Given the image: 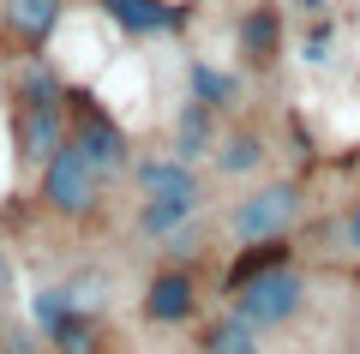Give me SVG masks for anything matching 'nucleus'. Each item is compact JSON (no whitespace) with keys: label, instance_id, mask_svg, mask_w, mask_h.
Wrapping results in <instances>:
<instances>
[{"label":"nucleus","instance_id":"4","mask_svg":"<svg viewBox=\"0 0 360 354\" xmlns=\"http://www.w3.org/2000/svg\"><path fill=\"white\" fill-rule=\"evenodd\" d=\"M66 108H72V139L90 151V163L103 168L108 180H127V168H132V139H127V127H120L115 114L90 96V90H66Z\"/></svg>","mask_w":360,"mask_h":354},{"label":"nucleus","instance_id":"7","mask_svg":"<svg viewBox=\"0 0 360 354\" xmlns=\"http://www.w3.org/2000/svg\"><path fill=\"white\" fill-rule=\"evenodd\" d=\"M66 0H0V37L18 42L25 54H42L49 37L60 30Z\"/></svg>","mask_w":360,"mask_h":354},{"label":"nucleus","instance_id":"13","mask_svg":"<svg viewBox=\"0 0 360 354\" xmlns=\"http://www.w3.org/2000/svg\"><path fill=\"white\" fill-rule=\"evenodd\" d=\"M108 25H120L127 37H168L180 25V6L168 0H96Z\"/></svg>","mask_w":360,"mask_h":354},{"label":"nucleus","instance_id":"10","mask_svg":"<svg viewBox=\"0 0 360 354\" xmlns=\"http://www.w3.org/2000/svg\"><path fill=\"white\" fill-rule=\"evenodd\" d=\"M264 163H270V139H264L258 127H229V132L217 139V151H210L217 180H240V187H252Z\"/></svg>","mask_w":360,"mask_h":354},{"label":"nucleus","instance_id":"2","mask_svg":"<svg viewBox=\"0 0 360 354\" xmlns=\"http://www.w3.org/2000/svg\"><path fill=\"white\" fill-rule=\"evenodd\" d=\"M103 192H108V175L90 163V151L78 139H66L60 151L37 168V204L54 222H90V216L103 210Z\"/></svg>","mask_w":360,"mask_h":354},{"label":"nucleus","instance_id":"12","mask_svg":"<svg viewBox=\"0 0 360 354\" xmlns=\"http://www.w3.org/2000/svg\"><path fill=\"white\" fill-rule=\"evenodd\" d=\"M205 210V192H180V198H139V216H132V234L139 241H168L174 228H186Z\"/></svg>","mask_w":360,"mask_h":354},{"label":"nucleus","instance_id":"9","mask_svg":"<svg viewBox=\"0 0 360 354\" xmlns=\"http://www.w3.org/2000/svg\"><path fill=\"white\" fill-rule=\"evenodd\" d=\"M132 192L139 198H180V192H205V180H198V168L186 163V156L162 151V156H139V163L127 168Z\"/></svg>","mask_w":360,"mask_h":354},{"label":"nucleus","instance_id":"3","mask_svg":"<svg viewBox=\"0 0 360 354\" xmlns=\"http://www.w3.org/2000/svg\"><path fill=\"white\" fill-rule=\"evenodd\" d=\"M229 312L246 318L252 330H288L307 312V277H300L295 265H276V270H264V277L240 282V289L229 294Z\"/></svg>","mask_w":360,"mask_h":354},{"label":"nucleus","instance_id":"20","mask_svg":"<svg viewBox=\"0 0 360 354\" xmlns=\"http://www.w3.org/2000/svg\"><path fill=\"white\" fill-rule=\"evenodd\" d=\"M336 241H342V253H348V258H360V198H348L342 222H336Z\"/></svg>","mask_w":360,"mask_h":354},{"label":"nucleus","instance_id":"23","mask_svg":"<svg viewBox=\"0 0 360 354\" xmlns=\"http://www.w3.org/2000/svg\"><path fill=\"white\" fill-rule=\"evenodd\" d=\"M0 66H6V54H0Z\"/></svg>","mask_w":360,"mask_h":354},{"label":"nucleus","instance_id":"18","mask_svg":"<svg viewBox=\"0 0 360 354\" xmlns=\"http://www.w3.org/2000/svg\"><path fill=\"white\" fill-rule=\"evenodd\" d=\"M66 312H78V301H72V289H66V282H54V289H37V294H30V324H37V336H49Z\"/></svg>","mask_w":360,"mask_h":354},{"label":"nucleus","instance_id":"14","mask_svg":"<svg viewBox=\"0 0 360 354\" xmlns=\"http://www.w3.org/2000/svg\"><path fill=\"white\" fill-rule=\"evenodd\" d=\"M42 342H49V354H108V330H103V318L84 312V306H78V312H66Z\"/></svg>","mask_w":360,"mask_h":354},{"label":"nucleus","instance_id":"6","mask_svg":"<svg viewBox=\"0 0 360 354\" xmlns=\"http://www.w3.org/2000/svg\"><path fill=\"white\" fill-rule=\"evenodd\" d=\"M144 318L150 324H162V330H174V324H193L198 318V277H193V265H162L150 282H144Z\"/></svg>","mask_w":360,"mask_h":354},{"label":"nucleus","instance_id":"22","mask_svg":"<svg viewBox=\"0 0 360 354\" xmlns=\"http://www.w3.org/2000/svg\"><path fill=\"white\" fill-rule=\"evenodd\" d=\"M354 354H360V336H354Z\"/></svg>","mask_w":360,"mask_h":354},{"label":"nucleus","instance_id":"1","mask_svg":"<svg viewBox=\"0 0 360 354\" xmlns=\"http://www.w3.org/2000/svg\"><path fill=\"white\" fill-rule=\"evenodd\" d=\"M307 222V187L300 180H252L240 198L222 210V234L234 246H258V241H288Z\"/></svg>","mask_w":360,"mask_h":354},{"label":"nucleus","instance_id":"16","mask_svg":"<svg viewBox=\"0 0 360 354\" xmlns=\"http://www.w3.org/2000/svg\"><path fill=\"white\" fill-rule=\"evenodd\" d=\"M186 96H198V102H210L217 114H229L234 102H240V78L234 72H217V66H205V61H186Z\"/></svg>","mask_w":360,"mask_h":354},{"label":"nucleus","instance_id":"15","mask_svg":"<svg viewBox=\"0 0 360 354\" xmlns=\"http://www.w3.org/2000/svg\"><path fill=\"white\" fill-rule=\"evenodd\" d=\"M276 265H295V246L288 241H258V246H240V258L229 265V277H222V289H240V282H252V277H264V270H276Z\"/></svg>","mask_w":360,"mask_h":354},{"label":"nucleus","instance_id":"21","mask_svg":"<svg viewBox=\"0 0 360 354\" xmlns=\"http://www.w3.org/2000/svg\"><path fill=\"white\" fill-rule=\"evenodd\" d=\"M0 301H13V258L0 253Z\"/></svg>","mask_w":360,"mask_h":354},{"label":"nucleus","instance_id":"11","mask_svg":"<svg viewBox=\"0 0 360 354\" xmlns=\"http://www.w3.org/2000/svg\"><path fill=\"white\" fill-rule=\"evenodd\" d=\"M217 139H222V114L210 108V102L186 96V102L174 108V139H168V151L186 156V163H205V156L217 151Z\"/></svg>","mask_w":360,"mask_h":354},{"label":"nucleus","instance_id":"17","mask_svg":"<svg viewBox=\"0 0 360 354\" xmlns=\"http://www.w3.org/2000/svg\"><path fill=\"white\" fill-rule=\"evenodd\" d=\"M205 354H264V348H258V330L229 312L217 324H205Z\"/></svg>","mask_w":360,"mask_h":354},{"label":"nucleus","instance_id":"19","mask_svg":"<svg viewBox=\"0 0 360 354\" xmlns=\"http://www.w3.org/2000/svg\"><path fill=\"white\" fill-rule=\"evenodd\" d=\"M198 253H205V228H198V216H193L186 228H174V234L162 241V265H193Z\"/></svg>","mask_w":360,"mask_h":354},{"label":"nucleus","instance_id":"5","mask_svg":"<svg viewBox=\"0 0 360 354\" xmlns=\"http://www.w3.org/2000/svg\"><path fill=\"white\" fill-rule=\"evenodd\" d=\"M66 139H72L66 96H42V102H18L13 108V144H18V163L25 168H42Z\"/></svg>","mask_w":360,"mask_h":354},{"label":"nucleus","instance_id":"8","mask_svg":"<svg viewBox=\"0 0 360 354\" xmlns=\"http://www.w3.org/2000/svg\"><path fill=\"white\" fill-rule=\"evenodd\" d=\"M234 49H240V61L252 66V72L276 66V54H283V6H276V0L246 6L240 25H234Z\"/></svg>","mask_w":360,"mask_h":354}]
</instances>
